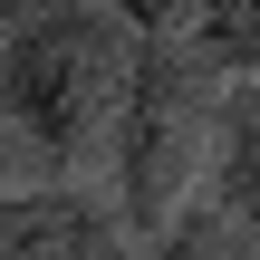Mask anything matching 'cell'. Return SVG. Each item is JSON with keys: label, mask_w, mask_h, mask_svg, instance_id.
Instances as JSON below:
<instances>
[{"label": "cell", "mask_w": 260, "mask_h": 260, "mask_svg": "<svg viewBox=\"0 0 260 260\" xmlns=\"http://www.w3.org/2000/svg\"><path fill=\"white\" fill-rule=\"evenodd\" d=\"M183 29L222 87H260V0H193Z\"/></svg>", "instance_id": "obj_5"}, {"label": "cell", "mask_w": 260, "mask_h": 260, "mask_svg": "<svg viewBox=\"0 0 260 260\" xmlns=\"http://www.w3.org/2000/svg\"><path fill=\"white\" fill-rule=\"evenodd\" d=\"M145 260H260V241L232 222V212H212V203L193 193V203H183V212L145 241Z\"/></svg>", "instance_id": "obj_6"}, {"label": "cell", "mask_w": 260, "mask_h": 260, "mask_svg": "<svg viewBox=\"0 0 260 260\" xmlns=\"http://www.w3.org/2000/svg\"><path fill=\"white\" fill-rule=\"evenodd\" d=\"M212 212H232L260 241V87H222V125H212Z\"/></svg>", "instance_id": "obj_4"}, {"label": "cell", "mask_w": 260, "mask_h": 260, "mask_svg": "<svg viewBox=\"0 0 260 260\" xmlns=\"http://www.w3.org/2000/svg\"><path fill=\"white\" fill-rule=\"evenodd\" d=\"M0 260H135L96 183H0Z\"/></svg>", "instance_id": "obj_3"}, {"label": "cell", "mask_w": 260, "mask_h": 260, "mask_svg": "<svg viewBox=\"0 0 260 260\" xmlns=\"http://www.w3.org/2000/svg\"><path fill=\"white\" fill-rule=\"evenodd\" d=\"M212 125H222V77L203 68L183 0H125V106L106 145V174H116L106 203L125 241H154L193 203V183L212 174Z\"/></svg>", "instance_id": "obj_1"}, {"label": "cell", "mask_w": 260, "mask_h": 260, "mask_svg": "<svg viewBox=\"0 0 260 260\" xmlns=\"http://www.w3.org/2000/svg\"><path fill=\"white\" fill-rule=\"evenodd\" d=\"M116 106H125V10L106 0L0 10V125L48 164V183L106 174Z\"/></svg>", "instance_id": "obj_2"}]
</instances>
